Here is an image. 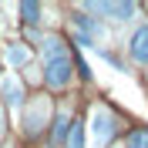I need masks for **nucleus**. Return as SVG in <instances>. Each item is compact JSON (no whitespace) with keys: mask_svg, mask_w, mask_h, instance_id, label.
Listing matches in <instances>:
<instances>
[{"mask_svg":"<svg viewBox=\"0 0 148 148\" xmlns=\"http://www.w3.org/2000/svg\"><path fill=\"white\" fill-rule=\"evenodd\" d=\"M84 10H91V14H108L111 20H131L135 3H84Z\"/></svg>","mask_w":148,"mask_h":148,"instance_id":"20e7f679","label":"nucleus"},{"mask_svg":"<svg viewBox=\"0 0 148 148\" xmlns=\"http://www.w3.org/2000/svg\"><path fill=\"white\" fill-rule=\"evenodd\" d=\"M3 61H7L10 67H24L30 61V51L24 44H7V51H3Z\"/></svg>","mask_w":148,"mask_h":148,"instance_id":"0eeeda50","label":"nucleus"},{"mask_svg":"<svg viewBox=\"0 0 148 148\" xmlns=\"http://www.w3.org/2000/svg\"><path fill=\"white\" fill-rule=\"evenodd\" d=\"M67 131H71V118H67V114H57V121H54V135H51V138H54L57 145H64V141H67Z\"/></svg>","mask_w":148,"mask_h":148,"instance_id":"6e6552de","label":"nucleus"},{"mask_svg":"<svg viewBox=\"0 0 148 148\" xmlns=\"http://www.w3.org/2000/svg\"><path fill=\"white\" fill-rule=\"evenodd\" d=\"M114 131H118V118H114L104 104H98V108L91 111V141H94L98 148H104V145L111 141Z\"/></svg>","mask_w":148,"mask_h":148,"instance_id":"f03ea898","label":"nucleus"},{"mask_svg":"<svg viewBox=\"0 0 148 148\" xmlns=\"http://www.w3.org/2000/svg\"><path fill=\"white\" fill-rule=\"evenodd\" d=\"M67 148H84L88 141H84V125H74L71 121V131H67V141H64Z\"/></svg>","mask_w":148,"mask_h":148,"instance_id":"1a4fd4ad","label":"nucleus"},{"mask_svg":"<svg viewBox=\"0 0 148 148\" xmlns=\"http://www.w3.org/2000/svg\"><path fill=\"white\" fill-rule=\"evenodd\" d=\"M20 14H24V20H27V24H37V20H40V14H44V10H40V3H20Z\"/></svg>","mask_w":148,"mask_h":148,"instance_id":"9d476101","label":"nucleus"},{"mask_svg":"<svg viewBox=\"0 0 148 148\" xmlns=\"http://www.w3.org/2000/svg\"><path fill=\"white\" fill-rule=\"evenodd\" d=\"M71 77H74L71 54L64 51V44H61L57 37H47L44 40V84L54 88V91H61V88L71 84Z\"/></svg>","mask_w":148,"mask_h":148,"instance_id":"f257e3e1","label":"nucleus"},{"mask_svg":"<svg viewBox=\"0 0 148 148\" xmlns=\"http://www.w3.org/2000/svg\"><path fill=\"white\" fill-rule=\"evenodd\" d=\"M44 111H47V104H44V101H37V104H34V111L27 114V131H34V128H37V121H40V114H44Z\"/></svg>","mask_w":148,"mask_h":148,"instance_id":"f8f14e48","label":"nucleus"},{"mask_svg":"<svg viewBox=\"0 0 148 148\" xmlns=\"http://www.w3.org/2000/svg\"><path fill=\"white\" fill-rule=\"evenodd\" d=\"M0 98L10 104V108H17L24 101V88H20L17 74H7V77H0Z\"/></svg>","mask_w":148,"mask_h":148,"instance_id":"423d86ee","label":"nucleus"},{"mask_svg":"<svg viewBox=\"0 0 148 148\" xmlns=\"http://www.w3.org/2000/svg\"><path fill=\"white\" fill-rule=\"evenodd\" d=\"M74 24H77V27H81L84 30V34H77V37H81V40H88V44H98V40H104V37H108V34H104V27H101V24H98V20H91V17H84V14H77V17H74Z\"/></svg>","mask_w":148,"mask_h":148,"instance_id":"39448f33","label":"nucleus"},{"mask_svg":"<svg viewBox=\"0 0 148 148\" xmlns=\"http://www.w3.org/2000/svg\"><path fill=\"white\" fill-rule=\"evenodd\" d=\"M0 135H3V111H0Z\"/></svg>","mask_w":148,"mask_h":148,"instance_id":"ddd939ff","label":"nucleus"},{"mask_svg":"<svg viewBox=\"0 0 148 148\" xmlns=\"http://www.w3.org/2000/svg\"><path fill=\"white\" fill-rule=\"evenodd\" d=\"M128 148H148V128H138L128 135Z\"/></svg>","mask_w":148,"mask_h":148,"instance_id":"9b49d317","label":"nucleus"},{"mask_svg":"<svg viewBox=\"0 0 148 148\" xmlns=\"http://www.w3.org/2000/svg\"><path fill=\"white\" fill-rule=\"evenodd\" d=\"M128 54H131V61L148 64V24L135 27V34H131V40H128Z\"/></svg>","mask_w":148,"mask_h":148,"instance_id":"7ed1b4c3","label":"nucleus"}]
</instances>
